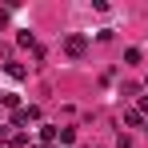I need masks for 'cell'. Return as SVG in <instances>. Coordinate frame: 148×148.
Returning a JSON list of instances; mask_svg holds the SVG:
<instances>
[{
    "instance_id": "cell-1",
    "label": "cell",
    "mask_w": 148,
    "mask_h": 148,
    "mask_svg": "<svg viewBox=\"0 0 148 148\" xmlns=\"http://www.w3.org/2000/svg\"><path fill=\"white\" fill-rule=\"evenodd\" d=\"M84 48H88L84 36H68V40H64V52H68V56H84Z\"/></svg>"
},
{
    "instance_id": "cell-2",
    "label": "cell",
    "mask_w": 148,
    "mask_h": 148,
    "mask_svg": "<svg viewBox=\"0 0 148 148\" xmlns=\"http://www.w3.org/2000/svg\"><path fill=\"white\" fill-rule=\"evenodd\" d=\"M40 140H44V144H52V140H56V128H48V124H44V128H40Z\"/></svg>"
},
{
    "instance_id": "cell-3",
    "label": "cell",
    "mask_w": 148,
    "mask_h": 148,
    "mask_svg": "<svg viewBox=\"0 0 148 148\" xmlns=\"http://www.w3.org/2000/svg\"><path fill=\"white\" fill-rule=\"evenodd\" d=\"M116 148H136V144H132V136H128V132H124L120 140H116Z\"/></svg>"
},
{
    "instance_id": "cell-4",
    "label": "cell",
    "mask_w": 148,
    "mask_h": 148,
    "mask_svg": "<svg viewBox=\"0 0 148 148\" xmlns=\"http://www.w3.org/2000/svg\"><path fill=\"white\" fill-rule=\"evenodd\" d=\"M136 112H140V116L148 112V96H140V104H136Z\"/></svg>"
}]
</instances>
